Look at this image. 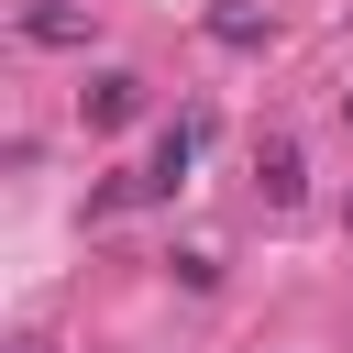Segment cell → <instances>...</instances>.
Listing matches in <instances>:
<instances>
[{
  "mask_svg": "<svg viewBox=\"0 0 353 353\" xmlns=\"http://www.w3.org/2000/svg\"><path fill=\"white\" fill-rule=\"evenodd\" d=\"M11 33H22L33 55H88L99 11H88V0H22V11H11Z\"/></svg>",
  "mask_w": 353,
  "mask_h": 353,
  "instance_id": "cell-1",
  "label": "cell"
},
{
  "mask_svg": "<svg viewBox=\"0 0 353 353\" xmlns=\"http://www.w3.org/2000/svg\"><path fill=\"white\" fill-rule=\"evenodd\" d=\"M199 143H210V110H188V121H176V132H165V143L132 165V176H143V199H176V188L199 176Z\"/></svg>",
  "mask_w": 353,
  "mask_h": 353,
  "instance_id": "cell-2",
  "label": "cell"
},
{
  "mask_svg": "<svg viewBox=\"0 0 353 353\" xmlns=\"http://www.w3.org/2000/svg\"><path fill=\"white\" fill-rule=\"evenodd\" d=\"M77 121H88V132H132V121H143V77H132V66H99V77L77 88Z\"/></svg>",
  "mask_w": 353,
  "mask_h": 353,
  "instance_id": "cell-3",
  "label": "cell"
},
{
  "mask_svg": "<svg viewBox=\"0 0 353 353\" xmlns=\"http://www.w3.org/2000/svg\"><path fill=\"white\" fill-rule=\"evenodd\" d=\"M210 44H221V55H265V44H276V11H265V0H210Z\"/></svg>",
  "mask_w": 353,
  "mask_h": 353,
  "instance_id": "cell-5",
  "label": "cell"
},
{
  "mask_svg": "<svg viewBox=\"0 0 353 353\" xmlns=\"http://www.w3.org/2000/svg\"><path fill=\"white\" fill-rule=\"evenodd\" d=\"M11 353H66V342H55V331H22V342H11Z\"/></svg>",
  "mask_w": 353,
  "mask_h": 353,
  "instance_id": "cell-7",
  "label": "cell"
},
{
  "mask_svg": "<svg viewBox=\"0 0 353 353\" xmlns=\"http://www.w3.org/2000/svg\"><path fill=\"white\" fill-rule=\"evenodd\" d=\"M342 121H353V99H342Z\"/></svg>",
  "mask_w": 353,
  "mask_h": 353,
  "instance_id": "cell-8",
  "label": "cell"
},
{
  "mask_svg": "<svg viewBox=\"0 0 353 353\" xmlns=\"http://www.w3.org/2000/svg\"><path fill=\"white\" fill-rule=\"evenodd\" d=\"M165 265H176V287H188V298H210V287H221V254H165Z\"/></svg>",
  "mask_w": 353,
  "mask_h": 353,
  "instance_id": "cell-6",
  "label": "cell"
},
{
  "mask_svg": "<svg viewBox=\"0 0 353 353\" xmlns=\"http://www.w3.org/2000/svg\"><path fill=\"white\" fill-rule=\"evenodd\" d=\"M254 199H265V210H298V199H309V154H298V132H265V143H254Z\"/></svg>",
  "mask_w": 353,
  "mask_h": 353,
  "instance_id": "cell-4",
  "label": "cell"
}]
</instances>
